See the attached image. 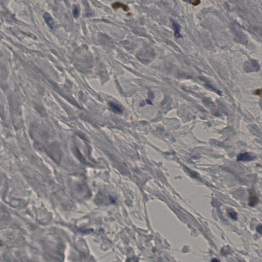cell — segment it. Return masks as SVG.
<instances>
[{
    "mask_svg": "<svg viewBox=\"0 0 262 262\" xmlns=\"http://www.w3.org/2000/svg\"><path fill=\"white\" fill-rule=\"evenodd\" d=\"M44 19L45 20V22L48 25V27H49L51 29H54L55 28V24L53 20L51 15H50L47 12H45L44 14Z\"/></svg>",
    "mask_w": 262,
    "mask_h": 262,
    "instance_id": "cell-4",
    "label": "cell"
},
{
    "mask_svg": "<svg viewBox=\"0 0 262 262\" xmlns=\"http://www.w3.org/2000/svg\"><path fill=\"white\" fill-rule=\"evenodd\" d=\"M257 231L262 235V225H259L257 227Z\"/></svg>",
    "mask_w": 262,
    "mask_h": 262,
    "instance_id": "cell-10",
    "label": "cell"
},
{
    "mask_svg": "<svg viewBox=\"0 0 262 262\" xmlns=\"http://www.w3.org/2000/svg\"><path fill=\"white\" fill-rule=\"evenodd\" d=\"M255 159L254 156L249 153L245 152L240 154L237 156L236 160L238 161H250Z\"/></svg>",
    "mask_w": 262,
    "mask_h": 262,
    "instance_id": "cell-1",
    "label": "cell"
},
{
    "mask_svg": "<svg viewBox=\"0 0 262 262\" xmlns=\"http://www.w3.org/2000/svg\"><path fill=\"white\" fill-rule=\"evenodd\" d=\"M227 211L228 215H229L232 219L234 220H237L238 215H237V213L234 210H233L232 208H228V209H227Z\"/></svg>",
    "mask_w": 262,
    "mask_h": 262,
    "instance_id": "cell-8",
    "label": "cell"
},
{
    "mask_svg": "<svg viewBox=\"0 0 262 262\" xmlns=\"http://www.w3.org/2000/svg\"><path fill=\"white\" fill-rule=\"evenodd\" d=\"M200 3V1H194L191 2V4L194 6H197V5H199Z\"/></svg>",
    "mask_w": 262,
    "mask_h": 262,
    "instance_id": "cell-11",
    "label": "cell"
},
{
    "mask_svg": "<svg viewBox=\"0 0 262 262\" xmlns=\"http://www.w3.org/2000/svg\"><path fill=\"white\" fill-rule=\"evenodd\" d=\"M108 104H109L110 108H111L112 111H113L114 112L116 113H123V108L118 104H116L113 102H110Z\"/></svg>",
    "mask_w": 262,
    "mask_h": 262,
    "instance_id": "cell-5",
    "label": "cell"
},
{
    "mask_svg": "<svg viewBox=\"0 0 262 262\" xmlns=\"http://www.w3.org/2000/svg\"><path fill=\"white\" fill-rule=\"evenodd\" d=\"M211 262H220L219 260L216 259H214L211 260Z\"/></svg>",
    "mask_w": 262,
    "mask_h": 262,
    "instance_id": "cell-12",
    "label": "cell"
},
{
    "mask_svg": "<svg viewBox=\"0 0 262 262\" xmlns=\"http://www.w3.org/2000/svg\"><path fill=\"white\" fill-rule=\"evenodd\" d=\"M79 14V7L75 5L73 9V15L74 18H77Z\"/></svg>",
    "mask_w": 262,
    "mask_h": 262,
    "instance_id": "cell-9",
    "label": "cell"
},
{
    "mask_svg": "<svg viewBox=\"0 0 262 262\" xmlns=\"http://www.w3.org/2000/svg\"><path fill=\"white\" fill-rule=\"evenodd\" d=\"M246 70H249L250 71H257L259 69V65L257 62L255 60H250L246 64Z\"/></svg>",
    "mask_w": 262,
    "mask_h": 262,
    "instance_id": "cell-3",
    "label": "cell"
},
{
    "mask_svg": "<svg viewBox=\"0 0 262 262\" xmlns=\"http://www.w3.org/2000/svg\"><path fill=\"white\" fill-rule=\"evenodd\" d=\"M112 7L114 9H117L118 8H121L123 10H124L125 11H128L130 10L129 7H128L127 5H125L123 3L120 2H116L114 3L112 5Z\"/></svg>",
    "mask_w": 262,
    "mask_h": 262,
    "instance_id": "cell-7",
    "label": "cell"
},
{
    "mask_svg": "<svg viewBox=\"0 0 262 262\" xmlns=\"http://www.w3.org/2000/svg\"><path fill=\"white\" fill-rule=\"evenodd\" d=\"M172 26L174 28V36L175 38H182V36H181L180 31V26L179 24H178L177 22L172 21Z\"/></svg>",
    "mask_w": 262,
    "mask_h": 262,
    "instance_id": "cell-6",
    "label": "cell"
},
{
    "mask_svg": "<svg viewBox=\"0 0 262 262\" xmlns=\"http://www.w3.org/2000/svg\"><path fill=\"white\" fill-rule=\"evenodd\" d=\"M259 202V199L255 192L250 191L248 199V204L251 207H254Z\"/></svg>",
    "mask_w": 262,
    "mask_h": 262,
    "instance_id": "cell-2",
    "label": "cell"
}]
</instances>
